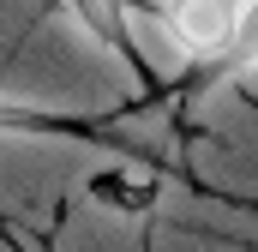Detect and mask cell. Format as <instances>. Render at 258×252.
I'll return each mask as SVG.
<instances>
[{
  "label": "cell",
  "instance_id": "cell-1",
  "mask_svg": "<svg viewBox=\"0 0 258 252\" xmlns=\"http://www.w3.org/2000/svg\"><path fill=\"white\" fill-rule=\"evenodd\" d=\"M156 18H162L168 42L192 60V78H198L204 66L228 48L234 18H240V0H162V6H156Z\"/></svg>",
  "mask_w": 258,
  "mask_h": 252
},
{
  "label": "cell",
  "instance_id": "cell-2",
  "mask_svg": "<svg viewBox=\"0 0 258 252\" xmlns=\"http://www.w3.org/2000/svg\"><path fill=\"white\" fill-rule=\"evenodd\" d=\"M246 72H258V0H240L228 48L198 72V84H228V78H246Z\"/></svg>",
  "mask_w": 258,
  "mask_h": 252
},
{
  "label": "cell",
  "instance_id": "cell-3",
  "mask_svg": "<svg viewBox=\"0 0 258 252\" xmlns=\"http://www.w3.org/2000/svg\"><path fill=\"white\" fill-rule=\"evenodd\" d=\"M66 6L84 24V36H96L102 48H114L120 60H132V6L126 0H66Z\"/></svg>",
  "mask_w": 258,
  "mask_h": 252
},
{
  "label": "cell",
  "instance_id": "cell-4",
  "mask_svg": "<svg viewBox=\"0 0 258 252\" xmlns=\"http://www.w3.org/2000/svg\"><path fill=\"white\" fill-rule=\"evenodd\" d=\"M0 132H66L60 114H42V108H30V102H12V96H0Z\"/></svg>",
  "mask_w": 258,
  "mask_h": 252
}]
</instances>
